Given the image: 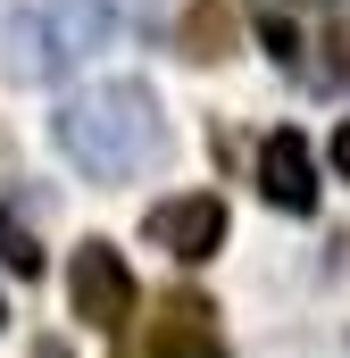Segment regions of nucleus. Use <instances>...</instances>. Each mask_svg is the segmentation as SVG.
<instances>
[{
	"mask_svg": "<svg viewBox=\"0 0 350 358\" xmlns=\"http://www.w3.org/2000/svg\"><path fill=\"white\" fill-rule=\"evenodd\" d=\"M50 134H59V150H67L92 183H134L142 167L167 159V117H159L150 84H134V76H108V84L59 100Z\"/></svg>",
	"mask_w": 350,
	"mask_h": 358,
	"instance_id": "f257e3e1",
	"label": "nucleus"
},
{
	"mask_svg": "<svg viewBox=\"0 0 350 358\" xmlns=\"http://www.w3.org/2000/svg\"><path fill=\"white\" fill-rule=\"evenodd\" d=\"M0 267H17V275H42V242H34V234H25V225L8 217V208H0Z\"/></svg>",
	"mask_w": 350,
	"mask_h": 358,
	"instance_id": "6e6552de",
	"label": "nucleus"
},
{
	"mask_svg": "<svg viewBox=\"0 0 350 358\" xmlns=\"http://www.w3.org/2000/svg\"><path fill=\"white\" fill-rule=\"evenodd\" d=\"M150 358H225L217 350V308L200 292H167L150 317Z\"/></svg>",
	"mask_w": 350,
	"mask_h": 358,
	"instance_id": "423d86ee",
	"label": "nucleus"
},
{
	"mask_svg": "<svg viewBox=\"0 0 350 358\" xmlns=\"http://www.w3.org/2000/svg\"><path fill=\"white\" fill-rule=\"evenodd\" d=\"M142 234H150L167 259L200 267V259H217V242H225V200H217V192H175V200H159V208L142 217Z\"/></svg>",
	"mask_w": 350,
	"mask_h": 358,
	"instance_id": "20e7f679",
	"label": "nucleus"
},
{
	"mask_svg": "<svg viewBox=\"0 0 350 358\" xmlns=\"http://www.w3.org/2000/svg\"><path fill=\"white\" fill-rule=\"evenodd\" d=\"M67 300H76V317H84L92 334H125L142 283H134V267H125L117 242H84V250L67 259Z\"/></svg>",
	"mask_w": 350,
	"mask_h": 358,
	"instance_id": "7ed1b4c3",
	"label": "nucleus"
},
{
	"mask_svg": "<svg viewBox=\"0 0 350 358\" xmlns=\"http://www.w3.org/2000/svg\"><path fill=\"white\" fill-rule=\"evenodd\" d=\"M334 167L350 176V117H342V134H334Z\"/></svg>",
	"mask_w": 350,
	"mask_h": 358,
	"instance_id": "9b49d317",
	"label": "nucleus"
},
{
	"mask_svg": "<svg viewBox=\"0 0 350 358\" xmlns=\"http://www.w3.org/2000/svg\"><path fill=\"white\" fill-rule=\"evenodd\" d=\"M117 34V8L108 0H50V8H8L0 17V59L8 76L25 84H50L67 67H84L92 50Z\"/></svg>",
	"mask_w": 350,
	"mask_h": 358,
	"instance_id": "f03ea898",
	"label": "nucleus"
},
{
	"mask_svg": "<svg viewBox=\"0 0 350 358\" xmlns=\"http://www.w3.org/2000/svg\"><path fill=\"white\" fill-rule=\"evenodd\" d=\"M259 42L275 50V67H300V34H292V17H275V8H259Z\"/></svg>",
	"mask_w": 350,
	"mask_h": 358,
	"instance_id": "1a4fd4ad",
	"label": "nucleus"
},
{
	"mask_svg": "<svg viewBox=\"0 0 350 358\" xmlns=\"http://www.w3.org/2000/svg\"><path fill=\"white\" fill-rule=\"evenodd\" d=\"M259 200L284 208V217H309V208H317V159H309V142H300L292 125L259 142Z\"/></svg>",
	"mask_w": 350,
	"mask_h": 358,
	"instance_id": "39448f33",
	"label": "nucleus"
},
{
	"mask_svg": "<svg viewBox=\"0 0 350 358\" xmlns=\"http://www.w3.org/2000/svg\"><path fill=\"white\" fill-rule=\"evenodd\" d=\"M183 59H234V8L225 0H192V17H183Z\"/></svg>",
	"mask_w": 350,
	"mask_h": 358,
	"instance_id": "0eeeda50",
	"label": "nucleus"
},
{
	"mask_svg": "<svg viewBox=\"0 0 350 358\" xmlns=\"http://www.w3.org/2000/svg\"><path fill=\"white\" fill-rule=\"evenodd\" d=\"M0 325H8V308H0Z\"/></svg>",
	"mask_w": 350,
	"mask_h": 358,
	"instance_id": "ddd939ff",
	"label": "nucleus"
},
{
	"mask_svg": "<svg viewBox=\"0 0 350 358\" xmlns=\"http://www.w3.org/2000/svg\"><path fill=\"white\" fill-rule=\"evenodd\" d=\"M108 8H117V25H142V17H150L159 0H108Z\"/></svg>",
	"mask_w": 350,
	"mask_h": 358,
	"instance_id": "9d476101",
	"label": "nucleus"
},
{
	"mask_svg": "<svg viewBox=\"0 0 350 358\" xmlns=\"http://www.w3.org/2000/svg\"><path fill=\"white\" fill-rule=\"evenodd\" d=\"M34 358H67V350H59V342H42V350H34Z\"/></svg>",
	"mask_w": 350,
	"mask_h": 358,
	"instance_id": "f8f14e48",
	"label": "nucleus"
}]
</instances>
